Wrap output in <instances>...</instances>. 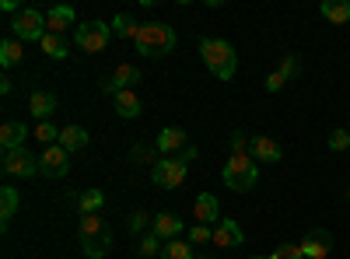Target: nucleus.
Listing matches in <instances>:
<instances>
[{"mask_svg":"<svg viewBox=\"0 0 350 259\" xmlns=\"http://www.w3.org/2000/svg\"><path fill=\"white\" fill-rule=\"evenodd\" d=\"M137 53L148 56V60H161L175 49V28L165 25V21H148L137 28V39H133Z\"/></svg>","mask_w":350,"mask_h":259,"instance_id":"f257e3e1","label":"nucleus"},{"mask_svg":"<svg viewBox=\"0 0 350 259\" xmlns=\"http://www.w3.org/2000/svg\"><path fill=\"white\" fill-rule=\"evenodd\" d=\"M200 56H203V67H207L217 81H231L239 70V56L235 46L224 42V39H200Z\"/></svg>","mask_w":350,"mask_h":259,"instance_id":"f03ea898","label":"nucleus"},{"mask_svg":"<svg viewBox=\"0 0 350 259\" xmlns=\"http://www.w3.org/2000/svg\"><path fill=\"white\" fill-rule=\"evenodd\" d=\"M221 179L228 189H235V193H249L256 182H259V168L252 161V154H231L221 168Z\"/></svg>","mask_w":350,"mask_h":259,"instance_id":"7ed1b4c3","label":"nucleus"},{"mask_svg":"<svg viewBox=\"0 0 350 259\" xmlns=\"http://www.w3.org/2000/svg\"><path fill=\"white\" fill-rule=\"evenodd\" d=\"M11 32H14L18 42H42L49 36L46 14L36 11V8H21V14H14V21H11Z\"/></svg>","mask_w":350,"mask_h":259,"instance_id":"20e7f679","label":"nucleus"},{"mask_svg":"<svg viewBox=\"0 0 350 259\" xmlns=\"http://www.w3.org/2000/svg\"><path fill=\"white\" fill-rule=\"evenodd\" d=\"M74 42L81 53H105L112 42V21H88L74 28Z\"/></svg>","mask_w":350,"mask_h":259,"instance_id":"39448f33","label":"nucleus"},{"mask_svg":"<svg viewBox=\"0 0 350 259\" xmlns=\"http://www.w3.org/2000/svg\"><path fill=\"white\" fill-rule=\"evenodd\" d=\"M186 172H189V161L179 158V154H175V158H158L151 165V182L158 189H179L186 182Z\"/></svg>","mask_w":350,"mask_h":259,"instance_id":"423d86ee","label":"nucleus"},{"mask_svg":"<svg viewBox=\"0 0 350 259\" xmlns=\"http://www.w3.org/2000/svg\"><path fill=\"white\" fill-rule=\"evenodd\" d=\"M0 168H4V176H21V179L42 176V161H39L36 154H28L25 148L4 151V158H0Z\"/></svg>","mask_w":350,"mask_h":259,"instance_id":"0eeeda50","label":"nucleus"},{"mask_svg":"<svg viewBox=\"0 0 350 259\" xmlns=\"http://www.w3.org/2000/svg\"><path fill=\"white\" fill-rule=\"evenodd\" d=\"M137 81H140V70H137L133 64H120V67L112 70V77L102 81V92L116 98L120 92H133V84H137Z\"/></svg>","mask_w":350,"mask_h":259,"instance_id":"6e6552de","label":"nucleus"},{"mask_svg":"<svg viewBox=\"0 0 350 259\" xmlns=\"http://www.w3.org/2000/svg\"><path fill=\"white\" fill-rule=\"evenodd\" d=\"M39 161H42V176H46V179H64L67 172H70V151H64L60 144L46 148Z\"/></svg>","mask_w":350,"mask_h":259,"instance_id":"1a4fd4ad","label":"nucleus"},{"mask_svg":"<svg viewBox=\"0 0 350 259\" xmlns=\"http://www.w3.org/2000/svg\"><path fill=\"white\" fill-rule=\"evenodd\" d=\"M301 252H305V259H329L333 235L326 232V228H312V232L301 238Z\"/></svg>","mask_w":350,"mask_h":259,"instance_id":"9d476101","label":"nucleus"},{"mask_svg":"<svg viewBox=\"0 0 350 259\" xmlns=\"http://www.w3.org/2000/svg\"><path fill=\"white\" fill-rule=\"evenodd\" d=\"M189 148V137H186V130L183 126H165V130H158V137H154V151L165 158V154H175V151H186Z\"/></svg>","mask_w":350,"mask_h":259,"instance_id":"9b49d317","label":"nucleus"},{"mask_svg":"<svg viewBox=\"0 0 350 259\" xmlns=\"http://www.w3.org/2000/svg\"><path fill=\"white\" fill-rule=\"evenodd\" d=\"M217 249H242L245 245V232H242V224L239 221H231L224 217L217 228H214V238H211Z\"/></svg>","mask_w":350,"mask_h":259,"instance_id":"f8f14e48","label":"nucleus"},{"mask_svg":"<svg viewBox=\"0 0 350 259\" xmlns=\"http://www.w3.org/2000/svg\"><path fill=\"white\" fill-rule=\"evenodd\" d=\"M252 161L256 165H277L284 158V148L273 140V137H252V148H249Z\"/></svg>","mask_w":350,"mask_h":259,"instance_id":"ddd939ff","label":"nucleus"},{"mask_svg":"<svg viewBox=\"0 0 350 259\" xmlns=\"http://www.w3.org/2000/svg\"><path fill=\"white\" fill-rule=\"evenodd\" d=\"M193 214H196L200 224H207V228H211V224L217 228V224L224 221V217H221V204H217V196H214V193H200V196H196V204H193Z\"/></svg>","mask_w":350,"mask_h":259,"instance_id":"4468645a","label":"nucleus"},{"mask_svg":"<svg viewBox=\"0 0 350 259\" xmlns=\"http://www.w3.org/2000/svg\"><path fill=\"white\" fill-rule=\"evenodd\" d=\"M74 21H77V14H74L70 4H56V8L46 11V28H49V36H64L67 28H74Z\"/></svg>","mask_w":350,"mask_h":259,"instance_id":"2eb2a0df","label":"nucleus"},{"mask_svg":"<svg viewBox=\"0 0 350 259\" xmlns=\"http://www.w3.org/2000/svg\"><path fill=\"white\" fill-rule=\"evenodd\" d=\"M183 228H186V224H183V217H179V214H168V210H165V214H158V217L151 221V232H154L161 242H175V238L183 235Z\"/></svg>","mask_w":350,"mask_h":259,"instance_id":"dca6fc26","label":"nucleus"},{"mask_svg":"<svg viewBox=\"0 0 350 259\" xmlns=\"http://www.w3.org/2000/svg\"><path fill=\"white\" fill-rule=\"evenodd\" d=\"M25 140H28V126L21 120H8L4 126H0V148H4V151L25 148Z\"/></svg>","mask_w":350,"mask_h":259,"instance_id":"f3484780","label":"nucleus"},{"mask_svg":"<svg viewBox=\"0 0 350 259\" xmlns=\"http://www.w3.org/2000/svg\"><path fill=\"white\" fill-rule=\"evenodd\" d=\"M28 112H32L39 123H49L53 112H56V95L53 92H32L28 95Z\"/></svg>","mask_w":350,"mask_h":259,"instance_id":"a211bd4d","label":"nucleus"},{"mask_svg":"<svg viewBox=\"0 0 350 259\" xmlns=\"http://www.w3.org/2000/svg\"><path fill=\"white\" fill-rule=\"evenodd\" d=\"M81 242V252L88 256V259H102L105 252H109V245H112V235H109V228L105 232H98V235H92V238H77Z\"/></svg>","mask_w":350,"mask_h":259,"instance_id":"6ab92c4d","label":"nucleus"},{"mask_svg":"<svg viewBox=\"0 0 350 259\" xmlns=\"http://www.w3.org/2000/svg\"><path fill=\"white\" fill-rule=\"evenodd\" d=\"M319 14L333 25H347L350 21V0H323L319 4Z\"/></svg>","mask_w":350,"mask_h":259,"instance_id":"aec40b11","label":"nucleus"},{"mask_svg":"<svg viewBox=\"0 0 350 259\" xmlns=\"http://www.w3.org/2000/svg\"><path fill=\"white\" fill-rule=\"evenodd\" d=\"M112 109H116V116H120V120H137L140 116V98L133 92H120L112 98Z\"/></svg>","mask_w":350,"mask_h":259,"instance_id":"412c9836","label":"nucleus"},{"mask_svg":"<svg viewBox=\"0 0 350 259\" xmlns=\"http://www.w3.org/2000/svg\"><path fill=\"white\" fill-rule=\"evenodd\" d=\"M74 204H77V214H81V217L98 214V210L105 207V193H102V189H84V193L74 200Z\"/></svg>","mask_w":350,"mask_h":259,"instance_id":"4be33fe9","label":"nucleus"},{"mask_svg":"<svg viewBox=\"0 0 350 259\" xmlns=\"http://www.w3.org/2000/svg\"><path fill=\"white\" fill-rule=\"evenodd\" d=\"M60 148L70 151V154L74 151H84L88 148V130L84 126H64L60 130Z\"/></svg>","mask_w":350,"mask_h":259,"instance_id":"5701e85b","label":"nucleus"},{"mask_svg":"<svg viewBox=\"0 0 350 259\" xmlns=\"http://www.w3.org/2000/svg\"><path fill=\"white\" fill-rule=\"evenodd\" d=\"M21 60H25V46H21L18 39H4V42H0V67L11 70V67H18Z\"/></svg>","mask_w":350,"mask_h":259,"instance_id":"b1692460","label":"nucleus"},{"mask_svg":"<svg viewBox=\"0 0 350 259\" xmlns=\"http://www.w3.org/2000/svg\"><path fill=\"white\" fill-rule=\"evenodd\" d=\"M18 207H21L18 189H14V186H4V189H0V221H4V228H8V221L18 214Z\"/></svg>","mask_w":350,"mask_h":259,"instance_id":"393cba45","label":"nucleus"},{"mask_svg":"<svg viewBox=\"0 0 350 259\" xmlns=\"http://www.w3.org/2000/svg\"><path fill=\"white\" fill-rule=\"evenodd\" d=\"M39 46H42V53L49 56V60H67V56H70V42L64 36H46Z\"/></svg>","mask_w":350,"mask_h":259,"instance_id":"a878e982","label":"nucleus"},{"mask_svg":"<svg viewBox=\"0 0 350 259\" xmlns=\"http://www.w3.org/2000/svg\"><path fill=\"white\" fill-rule=\"evenodd\" d=\"M137 21L126 14V11H120V14H116L112 18V36H120V39H137Z\"/></svg>","mask_w":350,"mask_h":259,"instance_id":"bb28decb","label":"nucleus"},{"mask_svg":"<svg viewBox=\"0 0 350 259\" xmlns=\"http://www.w3.org/2000/svg\"><path fill=\"white\" fill-rule=\"evenodd\" d=\"M193 242H183V238H175V242H165L161 249V259H193Z\"/></svg>","mask_w":350,"mask_h":259,"instance_id":"cd10ccee","label":"nucleus"},{"mask_svg":"<svg viewBox=\"0 0 350 259\" xmlns=\"http://www.w3.org/2000/svg\"><path fill=\"white\" fill-rule=\"evenodd\" d=\"M98 232H105V221H102L98 214L81 217V224H77V238H92V235H98Z\"/></svg>","mask_w":350,"mask_h":259,"instance_id":"c85d7f7f","label":"nucleus"},{"mask_svg":"<svg viewBox=\"0 0 350 259\" xmlns=\"http://www.w3.org/2000/svg\"><path fill=\"white\" fill-rule=\"evenodd\" d=\"M277 74H284V81H295V77H301V60L298 56H280V67H277Z\"/></svg>","mask_w":350,"mask_h":259,"instance_id":"c756f323","label":"nucleus"},{"mask_svg":"<svg viewBox=\"0 0 350 259\" xmlns=\"http://www.w3.org/2000/svg\"><path fill=\"white\" fill-rule=\"evenodd\" d=\"M161 249H165V245H161V238H158L154 232L140 235V245H137V252H140V256H148V259H151V256H161Z\"/></svg>","mask_w":350,"mask_h":259,"instance_id":"7c9ffc66","label":"nucleus"},{"mask_svg":"<svg viewBox=\"0 0 350 259\" xmlns=\"http://www.w3.org/2000/svg\"><path fill=\"white\" fill-rule=\"evenodd\" d=\"M36 137L46 144V148H53V144H60V130H56L53 123H39V126H36Z\"/></svg>","mask_w":350,"mask_h":259,"instance_id":"2f4dec72","label":"nucleus"},{"mask_svg":"<svg viewBox=\"0 0 350 259\" xmlns=\"http://www.w3.org/2000/svg\"><path fill=\"white\" fill-rule=\"evenodd\" d=\"M329 151H350V130H333L329 133Z\"/></svg>","mask_w":350,"mask_h":259,"instance_id":"473e14b6","label":"nucleus"},{"mask_svg":"<svg viewBox=\"0 0 350 259\" xmlns=\"http://www.w3.org/2000/svg\"><path fill=\"white\" fill-rule=\"evenodd\" d=\"M249 148H252V137H245L242 130L231 133V154H249Z\"/></svg>","mask_w":350,"mask_h":259,"instance_id":"72a5a7b5","label":"nucleus"},{"mask_svg":"<svg viewBox=\"0 0 350 259\" xmlns=\"http://www.w3.org/2000/svg\"><path fill=\"white\" fill-rule=\"evenodd\" d=\"M214 238V228H207V224H193L189 228V242L193 245H203V242H211Z\"/></svg>","mask_w":350,"mask_h":259,"instance_id":"f704fd0d","label":"nucleus"},{"mask_svg":"<svg viewBox=\"0 0 350 259\" xmlns=\"http://www.w3.org/2000/svg\"><path fill=\"white\" fill-rule=\"evenodd\" d=\"M273 256H277V259H305L301 245H291V242H287V245H280V249H277Z\"/></svg>","mask_w":350,"mask_h":259,"instance_id":"c9c22d12","label":"nucleus"},{"mask_svg":"<svg viewBox=\"0 0 350 259\" xmlns=\"http://www.w3.org/2000/svg\"><path fill=\"white\" fill-rule=\"evenodd\" d=\"M144 228H148V214H144V210H133V214H130V232L140 235Z\"/></svg>","mask_w":350,"mask_h":259,"instance_id":"e433bc0d","label":"nucleus"},{"mask_svg":"<svg viewBox=\"0 0 350 259\" xmlns=\"http://www.w3.org/2000/svg\"><path fill=\"white\" fill-rule=\"evenodd\" d=\"M284 84H287V81H284V74H277V70H273V74H267V92H270V95H277V92L284 88Z\"/></svg>","mask_w":350,"mask_h":259,"instance_id":"4c0bfd02","label":"nucleus"},{"mask_svg":"<svg viewBox=\"0 0 350 259\" xmlns=\"http://www.w3.org/2000/svg\"><path fill=\"white\" fill-rule=\"evenodd\" d=\"M130 158H133V161H151V158H154V148H144V144H137V148L130 151Z\"/></svg>","mask_w":350,"mask_h":259,"instance_id":"58836bf2","label":"nucleus"},{"mask_svg":"<svg viewBox=\"0 0 350 259\" xmlns=\"http://www.w3.org/2000/svg\"><path fill=\"white\" fill-rule=\"evenodd\" d=\"M196 154H200V151L193 148V144H189V148H186V151H179V158H186V161H196Z\"/></svg>","mask_w":350,"mask_h":259,"instance_id":"ea45409f","label":"nucleus"},{"mask_svg":"<svg viewBox=\"0 0 350 259\" xmlns=\"http://www.w3.org/2000/svg\"><path fill=\"white\" fill-rule=\"evenodd\" d=\"M11 88H14V84H11V77L4 74V77H0V92H4V95H11Z\"/></svg>","mask_w":350,"mask_h":259,"instance_id":"a19ab883","label":"nucleus"},{"mask_svg":"<svg viewBox=\"0 0 350 259\" xmlns=\"http://www.w3.org/2000/svg\"><path fill=\"white\" fill-rule=\"evenodd\" d=\"M0 8H4L8 14H21V11H18V4H14V0H4V4H0Z\"/></svg>","mask_w":350,"mask_h":259,"instance_id":"79ce46f5","label":"nucleus"},{"mask_svg":"<svg viewBox=\"0 0 350 259\" xmlns=\"http://www.w3.org/2000/svg\"><path fill=\"white\" fill-rule=\"evenodd\" d=\"M256 259H277V256H273V252H270V256H256Z\"/></svg>","mask_w":350,"mask_h":259,"instance_id":"37998d69","label":"nucleus"},{"mask_svg":"<svg viewBox=\"0 0 350 259\" xmlns=\"http://www.w3.org/2000/svg\"><path fill=\"white\" fill-rule=\"evenodd\" d=\"M193 259H207V256H200V252H196V256H193Z\"/></svg>","mask_w":350,"mask_h":259,"instance_id":"c03bdc74","label":"nucleus"},{"mask_svg":"<svg viewBox=\"0 0 350 259\" xmlns=\"http://www.w3.org/2000/svg\"><path fill=\"white\" fill-rule=\"evenodd\" d=\"M347 200H350V186H347Z\"/></svg>","mask_w":350,"mask_h":259,"instance_id":"a18cd8bd","label":"nucleus"}]
</instances>
